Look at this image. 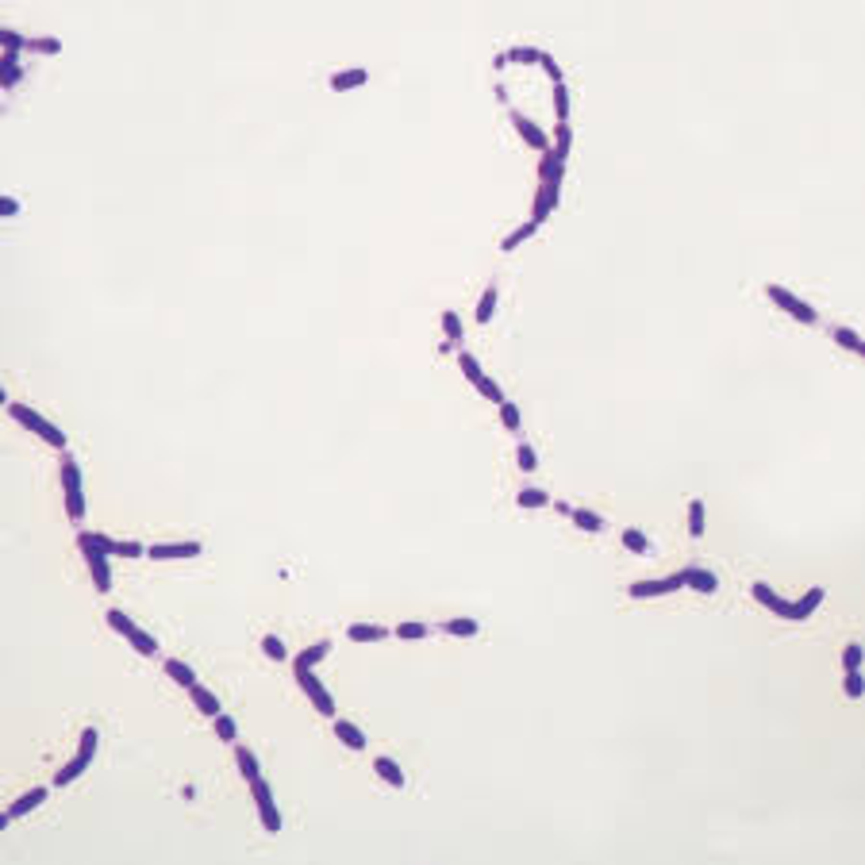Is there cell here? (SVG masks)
<instances>
[{
	"instance_id": "cell-1",
	"label": "cell",
	"mask_w": 865,
	"mask_h": 865,
	"mask_svg": "<svg viewBox=\"0 0 865 865\" xmlns=\"http://www.w3.org/2000/svg\"><path fill=\"white\" fill-rule=\"evenodd\" d=\"M8 415H12L15 423H23V427L31 431V435H39L43 443H51L54 450H66V435H62L58 427H54L46 415H39L35 408H27V404H8Z\"/></svg>"
},
{
	"instance_id": "cell-2",
	"label": "cell",
	"mask_w": 865,
	"mask_h": 865,
	"mask_svg": "<svg viewBox=\"0 0 865 865\" xmlns=\"http://www.w3.org/2000/svg\"><path fill=\"white\" fill-rule=\"evenodd\" d=\"M96 742H100V734H96V727H89L85 734H81V746H77V754H73V762H66L58 773H54V785L58 788H66L70 781H77L81 773L93 765V757H96Z\"/></svg>"
},
{
	"instance_id": "cell-3",
	"label": "cell",
	"mask_w": 865,
	"mask_h": 865,
	"mask_svg": "<svg viewBox=\"0 0 865 865\" xmlns=\"http://www.w3.org/2000/svg\"><path fill=\"white\" fill-rule=\"evenodd\" d=\"M62 493H66V516L85 519V493H81V466L62 454Z\"/></svg>"
},
{
	"instance_id": "cell-4",
	"label": "cell",
	"mask_w": 865,
	"mask_h": 865,
	"mask_svg": "<svg viewBox=\"0 0 865 865\" xmlns=\"http://www.w3.org/2000/svg\"><path fill=\"white\" fill-rule=\"evenodd\" d=\"M292 673H297V681H300V689H304V696L316 704V712L327 715V720H334V715H339V708H334V696H331L327 689H323L320 677H316L308 665H292Z\"/></svg>"
},
{
	"instance_id": "cell-5",
	"label": "cell",
	"mask_w": 865,
	"mask_h": 865,
	"mask_svg": "<svg viewBox=\"0 0 865 865\" xmlns=\"http://www.w3.org/2000/svg\"><path fill=\"white\" fill-rule=\"evenodd\" d=\"M765 297L773 300L777 308H785L788 316H793L796 323H815V308L807 304V300H800V297H793L788 289H781V285H765Z\"/></svg>"
},
{
	"instance_id": "cell-6",
	"label": "cell",
	"mask_w": 865,
	"mask_h": 865,
	"mask_svg": "<svg viewBox=\"0 0 865 865\" xmlns=\"http://www.w3.org/2000/svg\"><path fill=\"white\" fill-rule=\"evenodd\" d=\"M250 793H254V804H258V819H262V827L269 831V835H277V831H281V812H277V804H273V788H269L266 781L258 777V781H250Z\"/></svg>"
},
{
	"instance_id": "cell-7",
	"label": "cell",
	"mask_w": 865,
	"mask_h": 865,
	"mask_svg": "<svg viewBox=\"0 0 865 865\" xmlns=\"http://www.w3.org/2000/svg\"><path fill=\"white\" fill-rule=\"evenodd\" d=\"M204 546L197 542V538H189V542H154L146 546V558L154 561H177V558H200Z\"/></svg>"
},
{
	"instance_id": "cell-8",
	"label": "cell",
	"mask_w": 865,
	"mask_h": 865,
	"mask_svg": "<svg viewBox=\"0 0 865 865\" xmlns=\"http://www.w3.org/2000/svg\"><path fill=\"white\" fill-rule=\"evenodd\" d=\"M81 554H85V566H89V573H93L96 592H112V566H108L112 554L96 550V546H81Z\"/></svg>"
},
{
	"instance_id": "cell-9",
	"label": "cell",
	"mask_w": 865,
	"mask_h": 865,
	"mask_svg": "<svg viewBox=\"0 0 865 865\" xmlns=\"http://www.w3.org/2000/svg\"><path fill=\"white\" fill-rule=\"evenodd\" d=\"M684 589V577L673 573V577H662V581H635L631 589V600H650V597H669V592Z\"/></svg>"
},
{
	"instance_id": "cell-10",
	"label": "cell",
	"mask_w": 865,
	"mask_h": 865,
	"mask_svg": "<svg viewBox=\"0 0 865 865\" xmlns=\"http://www.w3.org/2000/svg\"><path fill=\"white\" fill-rule=\"evenodd\" d=\"M512 124H516V131H519V138H523L531 150H538V154H546L550 150V138H546V131L538 124H531V119L523 116V112H512Z\"/></svg>"
},
{
	"instance_id": "cell-11",
	"label": "cell",
	"mask_w": 865,
	"mask_h": 865,
	"mask_svg": "<svg viewBox=\"0 0 865 865\" xmlns=\"http://www.w3.org/2000/svg\"><path fill=\"white\" fill-rule=\"evenodd\" d=\"M823 597H827V592H823V585H815V589H807L800 600H788V623H804V619L823 604Z\"/></svg>"
},
{
	"instance_id": "cell-12",
	"label": "cell",
	"mask_w": 865,
	"mask_h": 865,
	"mask_svg": "<svg viewBox=\"0 0 865 865\" xmlns=\"http://www.w3.org/2000/svg\"><path fill=\"white\" fill-rule=\"evenodd\" d=\"M681 577H684V589H692V592H704V597L720 592V577H715L712 569L689 566V569H681Z\"/></svg>"
},
{
	"instance_id": "cell-13",
	"label": "cell",
	"mask_w": 865,
	"mask_h": 865,
	"mask_svg": "<svg viewBox=\"0 0 865 865\" xmlns=\"http://www.w3.org/2000/svg\"><path fill=\"white\" fill-rule=\"evenodd\" d=\"M558 200H561V185H538V197H535V208H531V219L538 227H542V219H550Z\"/></svg>"
},
{
	"instance_id": "cell-14",
	"label": "cell",
	"mask_w": 865,
	"mask_h": 865,
	"mask_svg": "<svg viewBox=\"0 0 865 865\" xmlns=\"http://www.w3.org/2000/svg\"><path fill=\"white\" fill-rule=\"evenodd\" d=\"M39 804H46V788H31V793H23L20 800H15L12 807H8L4 815H0V827H8L12 819H20V815H27V812H35Z\"/></svg>"
},
{
	"instance_id": "cell-15",
	"label": "cell",
	"mask_w": 865,
	"mask_h": 865,
	"mask_svg": "<svg viewBox=\"0 0 865 865\" xmlns=\"http://www.w3.org/2000/svg\"><path fill=\"white\" fill-rule=\"evenodd\" d=\"M561 174H566V158L550 146L538 162V185H561Z\"/></svg>"
},
{
	"instance_id": "cell-16",
	"label": "cell",
	"mask_w": 865,
	"mask_h": 865,
	"mask_svg": "<svg viewBox=\"0 0 865 865\" xmlns=\"http://www.w3.org/2000/svg\"><path fill=\"white\" fill-rule=\"evenodd\" d=\"M189 696H193V704H197V712H204V715H208V720H216V715L223 712V704H219V696H216V692H208V689H204L200 681H197V684H193V689H189Z\"/></svg>"
},
{
	"instance_id": "cell-17",
	"label": "cell",
	"mask_w": 865,
	"mask_h": 865,
	"mask_svg": "<svg viewBox=\"0 0 865 865\" xmlns=\"http://www.w3.org/2000/svg\"><path fill=\"white\" fill-rule=\"evenodd\" d=\"M750 592H754V600H757V604H762V608H769V611H773V616H781V619H788V600H781V597H777V592H773V589H769V585H762V581H757V585H754V589H750Z\"/></svg>"
},
{
	"instance_id": "cell-18",
	"label": "cell",
	"mask_w": 865,
	"mask_h": 865,
	"mask_svg": "<svg viewBox=\"0 0 865 865\" xmlns=\"http://www.w3.org/2000/svg\"><path fill=\"white\" fill-rule=\"evenodd\" d=\"M365 81H370V70L354 66V70H339V73H334L331 89H334V93H346V89H362Z\"/></svg>"
},
{
	"instance_id": "cell-19",
	"label": "cell",
	"mask_w": 865,
	"mask_h": 865,
	"mask_svg": "<svg viewBox=\"0 0 865 865\" xmlns=\"http://www.w3.org/2000/svg\"><path fill=\"white\" fill-rule=\"evenodd\" d=\"M334 734H339V742L346 750H365V734H362V727H354L350 720H339L334 715Z\"/></svg>"
},
{
	"instance_id": "cell-20",
	"label": "cell",
	"mask_w": 865,
	"mask_h": 865,
	"mask_svg": "<svg viewBox=\"0 0 865 865\" xmlns=\"http://www.w3.org/2000/svg\"><path fill=\"white\" fill-rule=\"evenodd\" d=\"M373 769H377L381 781H385V785H393V788H404L408 785V777H404V769H400L396 757H377V762H373Z\"/></svg>"
},
{
	"instance_id": "cell-21",
	"label": "cell",
	"mask_w": 865,
	"mask_h": 865,
	"mask_svg": "<svg viewBox=\"0 0 865 865\" xmlns=\"http://www.w3.org/2000/svg\"><path fill=\"white\" fill-rule=\"evenodd\" d=\"M385 627H381V623H350L346 627V639L350 642H381V639H385Z\"/></svg>"
},
{
	"instance_id": "cell-22",
	"label": "cell",
	"mask_w": 865,
	"mask_h": 865,
	"mask_svg": "<svg viewBox=\"0 0 865 865\" xmlns=\"http://www.w3.org/2000/svg\"><path fill=\"white\" fill-rule=\"evenodd\" d=\"M235 765H239V773H242L247 781H258V777H262V765H258V757L250 754L247 746H239V742H235Z\"/></svg>"
},
{
	"instance_id": "cell-23",
	"label": "cell",
	"mask_w": 865,
	"mask_h": 865,
	"mask_svg": "<svg viewBox=\"0 0 865 865\" xmlns=\"http://www.w3.org/2000/svg\"><path fill=\"white\" fill-rule=\"evenodd\" d=\"M535 231H538V223H535V219H527V223H519V227H516V231H512V235H508V239H504V242H500V250H504V254H512V250H519V247H523V242H527V239H531V235H535Z\"/></svg>"
},
{
	"instance_id": "cell-24",
	"label": "cell",
	"mask_w": 865,
	"mask_h": 865,
	"mask_svg": "<svg viewBox=\"0 0 865 865\" xmlns=\"http://www.w3.org/2000/svg\"><path fill=\"white\" fill-rule=\"evenodd\" d=\"M166 677H169V681H177L181 689H193V684H197V673H193L181 658H169V662H166Z\"/></svg>"
},
{
	"instance_id": "cell-25",
	"label": "cell",
	"mask_w": 865,
	"mask_h": 865,
	"mask_svg": "<svg viewBox=\"0 0 865 865\" xmlns=\"http://www.w3.org/2000/svg\"><path fill=\"white\" fill-rule=\"evenodd\" d=\"M569 519H573L581 531H589V535H597V531H604V519L597 516V512H589V508H573L569 512Z\"/></svg>"
},
{
	"instance_id": "cell-26",
	"label": "cell",
	"mask_w": 865,
	"mask_h": 865,
	"mask_svg": "<svg viewBox=\"0 0 865 865\" xmlns=\"http://www.w3.org/2000/svg\"><path fill=\"white\" fill-rule=\"evenodd\" d=\"M493 316H496V285H488L485 297L477 300V312H473V320H477V323H493Z\"/></svg>"
},
{
	"instance_id": "cell-27",
	"label": "cell",
	"mask_w": 865,
	"mask_h": 865,
	"mask_svg": "<svg viewBox=\"0 0 865 865\" xmlns=\"http://www.w3.org/2000/svg\"><path fill=\"white\" fill-rule=\"evenodd\" d=\"M831 334H835V342H838V346H846L850 354H865V342H861V334L854 331V327H835Z\"/></svg>"
},
{
	"instance_id": "cell-28",
	"label": "cell",
	"mask_w": 865,
	"mask_h": 865,
	"mask_svg": "<svg viewBox=\"0 0 865 865\" xmlns=\"http://www.w3.org/2000/svg\"><path fill=\"white\" fill-rule=\"evenodd\" d=\"M619 538H623V546L631 554H650V538L642 535L639 527H623V535H619Z\"/></svg>"
},
{
	"instance_id": "cell-29",
	"label": "cell",
	"mask_w": 865,
	"mask_h": 865,
	"mask_svg": "<svg viewBox=\"0 0 865 865\" xmlns=\"http://www.w3.org/2000/svg\"><path fill=\"white\" fill-rule=\"evenodd\" d=\"M104 619H108V623H112V631H119V635H124V639H131V635L138 631V627H135V619L127 616V611H119V608H112V611H108V616H104Z\"/></svg>"
},
{
	"instance_id": "cell-30",
	"label": "cell",
	"mask_w": 865,
	"mask_h": 865,
	"mask_svg": "<svg viewBox=\"0 0 865 865\" xmlns=\"http://www.w3.org/2000/svg\"><path fill=\"white\" fill-rule=\"evenodd\" d=\"M327 654H331V642L323 639V642H316V646H308L304 654H297V662H292V665H308V669H312L316 662H323Z\"/></svg>"
},
{
	"instance_id": "cell-31",
	"label": "cell",
	"mask_w": 865,
	"mask_h": 865,
	"mask_svg": "<svg viewBox=\"0 0 865 865\" xmlns=\"http://www.w3.org/2000/svg\"><path fill=\"white\" fill-rule=\"evenodd\" d=\"M131 646H135L143 658H158V639H154V635H146L143 627H138V631L131 635Z\"/></svg>"
},
{
	"instance_id": "cell-32",
	"label": "cell",
	"mask_w": 865,
	"mask_h": 865,
	"mask_svg": "<svg viewBox=\"0 0 865 865\" xmlns=\"http://www.w3.org/2000/svg\"><path fill=\"white\" fill-rule=\"evenodd\" d=\"M519 508H546L550 504V493H542V488H523V493L516 496Z\"/></svg>"
},
{
	"instance_id": "cell-33",
	"label": "cell",
	"mask_w": 865,
	"mask_h": 865,
	"mask_svg": "<svg viewBox=\"0 0 865 865\" xmlns=\"http://www.w3.org/2000/svg\"><path fill=\"white\" fill-rule=\"evenodd\" d=\"M443 631L446 635H458V639H473V635H477V619H446Z\"/></svg>"
},
{
	"instance_id": "cell-34",
	"label": "cell",
	"mask_w": 865,
	"mask_h": 865,
	"mask_svg": "<svg viewBox=\"0 0 865 865\" xmlns=\"http://www.w3.org/2000/svg\"><path fill=\"white\" fill-rule=\"evenodd\" d=\"M23 51H31V54H58L62 51V39H54V35L27 39V46H23Z\"/></svg>"
},
{
	"instance_id": "cell-35",
	"label": "cell",
	"mask_w": 865,
	"mask_h": 865,
	"mask_svg": "<svg viewBox=\"0 0 865 865\" xmlns=\"http://www.w3.org/2000/svg\"><path fill=\"white\" fill-rule=\"evenodd\" d=\"M20 77H23V70H20V62H15V54L4 51V70H0V81H4V89L20 85Z\"/></svg>"
},
{
	"instance_id": "cell-36",
	"label": "cell",
	"mask_w": 865,
	"mask_h": 865,
	"mask_svg": "<svg viewBox=\"0 0 865 865\" xmlns=\"http://www.w3.org/2000/svg\"><path fill=\"white\" fill-rule=\"evenodd\" d=\"M458 365H462V373H466V381L469 385H477L485 373H481V365H477V358L469 354V350H458Z\"/></svg>"
},
{
	"instance_id": "cell-37",
	"label": "cell",
	"mask_w": 865,
	"mask_h": 865,
	"mask_svg": "<svg viewBox=\"0 0 865 865\" xmlns=\"http://www.w3.org/2000/svg\"><path fill=\"white\" fill-rule=\"evenodd\" d=\"M554 116H558V124H569V89L566 85H554Z\"/></svg>"
},
{
	"instance_id": "cell-38",
	"label": "cell",
	"mask_w": 865,
	"mask_h": 865,
	"mask_svg": "<svg viewBox=\"0 0 865 865\" xmlns=\"http://www.w3.org/2000/svg\"><path fill=\"white\" fill-rule=\"evenodd\" d=\"M689 535L692 538L704 535V500H692L689 504Z\"/></svg>"
},
{
	"instance_id": "cell-39",
	"label": "cell",
	"mask_w": 865,
	"mask_h": 865,
	"mask_svg": "<svg viewBox=\"0 0 865 865\" xmlns=\"http://www.w3.org/2000/svg\"><path fill=\"white\" fill-rule=\"evenodd\" d=\"M262 654L269 658V662H285V658H289V650H285V642L277 639V635H266V639H262Z\"/></svg>"
},
{
	"instance_id": "cell-40",
	"label": "cell",
	"mask_w": 865,
	"mask_h": 865,
	"mask_svg": "<svg viewBox=\"0 0 865 865\" xmlns=\"http://www.w3.org/2000/svg\"><path fill=\"white\" fill-rule=\"evenodd\" d=\"M212 723H216V734H219L223 742H235V739H239V727H235V720H231L227 712H219Z\"/></svg>"
},
{
	"instance_id": "cell-41",
	"label": "cell",
	"mask_w": 865,
	"mask_h": 865,
	"mask_svg": "<svg viewBox=\"0 0 865 865\" xmlns=\"http://www.w3.org/2000/svg\"><path fill=\"white\" fill-rule=\"evenodd\" d=\"M443 331H446V342H454V346H458V342H462V320H458V312H443Z\"/></svg>"
},
{
	"instance_id": "cell-42",
	"label": "cell",
	"mask_w": 865,
	"mask_h": 865,
	"mask_svg": "<svg viewBox=\"0 0 865 865\" xmlns=\"http://www.w3.org/2000/svg\"><path fill=\"white\" fill-rule=\"evenodd\" d=\"M496 408H500V423H504V427H508V431H519V408L512 404V400H500Z\"/></svg>"
},
{
	"instance_id": "cell-43",
	"label": "cell",
	"mask_w": 865,
	"mask_h": 865,
	"mask_svg": "<svg viewBox=\"0 0 865 865\" xmlns=\"http://www.w3.org/2000/svg\"><path fill=\"white\" fill-rule=\"evenodd\" d=\"M0 43H4V51H8V54H20V51H23V46H27V39H23V35H20V31H12V27H4V31H0Z\"/></svg>"
},
{
	"instance_id": "cell-44",
	"label": "cell",
	"mask_w": 865,
	"mask_h": 865,
	"mask_svg": "<svg viewBox=\"0 0 865 865\" xmlns=\"http://www.w3.org/2000/svg\"><path fill=\"white\" fill-rule=\"evenodd\" d=\"M396 639H427V623H415V619H408V623L396 627Z\"/></svg>"
},
{
	"instance_id": "cell-45",
	"label": "cell",
	"mask_w": 865,
	"mask_h": 865,
	"mask_svg": "<svg viewBox=\"0 0 865 865\" xmlns=\"http://www.w3.org/2000/svg\"><path fill=\"white\" fill-rule=\"evenodd\" d=\"M538 54H542V51H535V46H512L504 58H508V62H519V66H523V62L531 66V62H538Z\"/></svg>"
},
{
	"instance_id": "cell-46",
	"label": "cell",
	"mask_w": 865,
	"mask_h": 865,
	"mask_svg": "<svg viewBox=\"0 0 865 865\" xmlns=\"http://www.w3.org/2000/svg\"><path fill=\"white\" fill-rule=\"evenodd\" d=\"M846 696L850 700H861V692H865V684H861V669H846Z\"/></svg>"
},
{
	"instance_id": "cell-47",
	"label": "cell",
	"mask_w": 865,
	"mask_h": 865,
	"mask_svg": "<svg viewBox=\"0 0 865 865\" xmlns=\"http://www.w3.org/2000/svg\"><path fill=\"white\" fill-rule=\"evenodd\" d=\"M473 389H477V393H481V396H485V400H493V404H500V400H504V393H500V385H496V381H493V377H481V381H477V385H473Z\"/></svg>"
},
{
	"instance_id": "cell-48",
	"label": "cell",
	"mask_w": 865,
	"mask_h": 865,
	"mask_svg": "<svg viewBox=\"0 0 865 865\" xmlns=\"http://www.w3.org/2000/svg\"><path fill=\"white\" fill-rule=\"evenodd\" d=\"M516 462H519V469H523V473L538 469V458H535V450H531L527 443H519V446H516Z\"/></svg>"
},
{
	"instance_id": "cell-49",
	"label": "cell",
	"mask_w": 865,
	"mask_h": 865,
	"mask_svg": "<svg viewBox=\"0 0 865 865\" xmlns=\"http://www.w3.org/2000/svg\"><path fill=\"white\" fill-rule=\"evenodd\" d=\"M538 66H542L546 70V77H550L554 81V85H561V66H558V62H554V54H538Z\"/></svg>"
},
{
	"instance_id": "cell-50",
	"label": "cell",
	"mask_w": 865,
	"mask_h": 865,
	"mask_svg": "<svg viewBox=\"0 0 865 865\" xmlns=\"http://www.w3.org/2000/svg\"><path fill=\"white\" fill-rule=\"evenodd\" d=\"M146 546L135 542V538H127V542H116V558H143Z\"/></svg>"
},
{
	"instance_id": "cell-51",
	"label": "cell",
	"mask_w": 865,
	"mask_h": 865,
	"mask_svg": "<svg viewBox=\"0 0 865 865\" xmlns=\"http://www.w3.org/2000/svg\"><path fill=\"white\" fill-rule=\"evenodd\" d=\"M569 143H573V127H569V124H558V146H554V150H558L561 158H569Z\"/></svg>"
},
{
	"instance_id": "cell-52",
	"label": "cell",
	"mask_w": 865,
	"mask_h": 865,
	"mask_svg": "<svg viewBox=\"0 0 865 865\" xmlns=\"http://www.w3.org/2000/svg\"><path fill=\"white\" fill-rule=\"evenodd\" d=\"M843 665L846 669H861V646L858 642H850V646L843 650Z\"/></svg>"
},
{
	"instance_id": "cell-53",
	"label": "cell",
	"mask_w": 865,
	"mask_h": 865,
	"mask_svg": "<svg viewBox=\"0 0 865 865\" xmlns=\"http://www.w3.org/2000/svg\"><path fill=\"white\" fill-rule=\"evenodd\" d=\"M0 212H4V216H20V200H15V197H0Z\"/></svg>"
}]
</instances>
